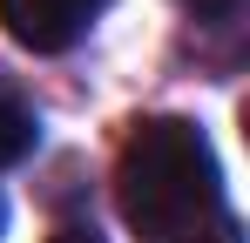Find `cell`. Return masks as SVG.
<instances>
[{
    "label": "cell",
    "instance_id": "6da1fadb",
    "mask_svg": "<svg viewBox=\"0 0 250 243\" xmlns=\"http://www.w3.org/2000/svg\"><path fill=\"white\" fill-rule=\"evenodd\" d=\"M115 202L142 243H176L203 230L209 216H223V169L209 135L183 115L135 122L115 162Z\"/></svg>",
    "mask_w": 250,
    "mask_h": 243
},
{
    "label": "cell",
    "instance_id": "7a4b0ae2",
    "mask_svg": "<svg viewBox=\"0 0 250 243\" xmlns=\"http://www.w3.org/2000/svg\"><path fill=\"white\" fill-rule=\"evenodd\" d=\"M115 0H0V27L27 54H68Z\"/></svg>",
    "mask_w": 250,
    "mask_h": 243
},
{
    "label": "cell",
    "instance_id": "3957f363",
    "mask_svg": "<svg viewBox=\"0 0 250 243\" xmlns=\"http://www.w3.org/2000/svg\"><path fill=\"white\" fill-rule=\"evenodd\" d=\"M34 142H41V115H34V101L0 75V169L27 162V156H34Z\"/></svg>",
    "mask_w": 250,
    "mask_h": 243
},
{
    "label": "cell",
    "instance_id": "277c9868",
    "mask_svg": "<svg viewBox=\"0 0 250 243\" xmlns=\"http://www.w3.org/2000/svg\"><path fill=\"white\" fill-rule=\"evenodd\" d=\"M176 243H244V230H237L230 216H209L203 230H189V237H176Z\"/></svg>",
    "mask_w": 250,
    "mask_h": 243
},
{
    "label": "cell",
    "instance_id": "5b68a950",
    "mask_svg": "<svg viewBox=\"0 0 250 243\" xmlns=\"http://www.w3.org/2000/svg\"><path fill=\"white\" fill-rule=\"evenodd\" d=\"M47 243H102V237H95V230H82V223H75V230H54V237H47Z\"/></svg>",
    "mask_w": 250,
    "mask_h": 243
},
{
    "label": "cell",
    "instance_id": "8992f818",
    "mask_svg": "<svg viewBox=\"0 0 250 243\" xmlns=\"http://www.w3.org/2000/svg\"><path fill=\"white\" fill-rule=\"evenodd\" d=\"M0 223H7V202H0Z\"/></svg>",
    "mask_w": 250,
    "mask_h": 243
}]
</instances>
